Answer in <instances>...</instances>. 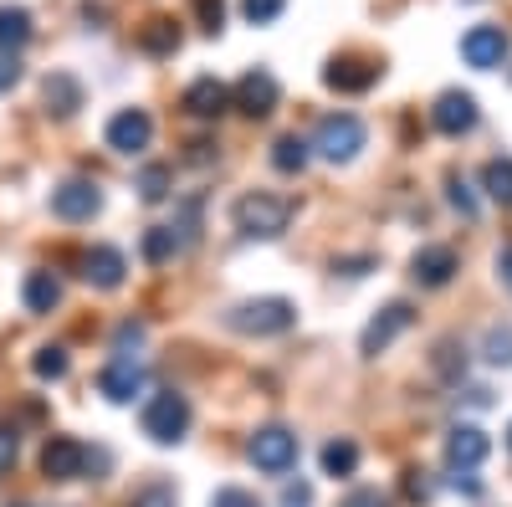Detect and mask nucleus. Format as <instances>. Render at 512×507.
Returning <instances> with one entry per match:
<instances>
[{"label":"nucleus","mask_w":512,"mask_h":507,"mask_svg":"<svg viewBox=\"0 0 512 507\" xmlns=\"http://www.w3.org/2000/svg\"><path fill=\"white\" fill-rule=\"evenodd\" d=\"M231 221H236L241 236L272 241V236H282L287 221H292V200H287V195H272V190H251V195H241V200L231 205Z\"/></svg>","instance_id":"f257e3e1"},{"label":"nucleus","mask_w":512,"mask_h":507,"mask_svg":"<svg viewBox=\"0 0 512 507\" xmlns=\"http://www.w3.org/2000/svg\"><path fill=\"white\" fill-rule=\"evenodd\" d=\"M226 323L236 333H246V338H277V333H287L297 323V308L287 298H251V303H236L226 313Z\"/></svg>","instance_id":"f03ea898"},{"label":"nucleus","mask_w":512,"mask_h":507,"mask_svg":"<svg viewBox=\"0 0 512 507\" xmlns=\"http://www.w3.org/2000/svg\"><path fill=\"white\" fill-rule=\"evenodd\" d=\"M185 431H190V400L180 390H159L144 405V436L154 446H175V441H185Z\"/></svg>","instance_id":"7ed1b4c3"},{"label":"nucleus","mask_w":512,"mask_h":507,"mask_svg":"<svg viewBox=\"0 0 512 507\" xmlns=\"http://www.w3.org/2000/svg\"><path fill=\"white\" fill-rule=\"evenodd\" d=\"M313 149L328 159V164H349L359 149H364V123L354 113H328L313 134Z\"/></svg>","instance_id":"20e7f679"},{"label":"nucleus","mask_w":512,"mask_h":507,"mask_svg":"<svg viewBox=\"0 0 512 507\" xmlns=\"http://www.w3.org/2000/svg\"><path fill=\"white\" fill-rule=\"evenodd\" d=\"M246 456H251L256 472L282 477V472H292V461H297V436L287 426H262V431L246 441Z\"/></svg>","instance_id":"39448f33"},{"label":"nucleus","mask_w":512,"mask_h":507,"mask_svg":"<svg viewBox=\"0 0 512 507\" xmlns=\"http://www.w3.org/2000/svg\"><path fill=\"white\" fill-rule=\"evenodd\" d=\"M507 52H512V41H507L502 26H472L461 36V57H466V67H477V72H497L507 62Z\"/></svg>","instance_id":"423d86ee"},{"label":"nucleus","mask_w":512,"mask_h":507,"mask_svg":"<svg viewBox=\"0 0 512 507\" xmlns=\"http://www.w3.org/2000/svg\"><path fill=\"white\" fill-rule=\"evenodd\" d=\"M88 446L72 441V436H52L47 446H41V472H47L52 482H77L82 472H88Z\"/></svg>","instance_id":"0eeeda50"},{"label":"nucleus","mask_w":512,"mask_h":507,"mask_svg":"<svg viewBox=\"0 0 512 507\" xmlns=\"http://www.w3.org/2000/svg\"><path fill=\"white\" fill-rule=\"evenodd\" d=\"M144 385H149V374H144V364H139L134 354H118V359L98 374V390H103V400H113V405H128L134 395H144Z\"/></svg>","instance_id":"6e6552de"},{"label":"nucleus","mask_w":512,"mask_h":507,"mask_svg":"<svg viewBox=\"0 0 512 507\" xmlns=\"http://www.w3.org/2000/svg\"><path fill=\"white\" fill-rule=\"evenodd\" d=\"M108 149H118V154H139V149H149V139H154V118L144 113V108H118L113 118H108Z\"/></svg>","instance_id":"1a4fd4ad"},{"label":"nucleus","mask_w":512,"mask_h":507,"mask_svg":"<svg viewBox=\"0 0 512 507\" xmlns=\"http://www.w3.org/2000/svg\"><path fill=\"white\" fill-rule=\"evenodd\" d=\"M52 210H57V221H93L103 210V190L93 180H62L52 190Z\"/></svg>","instance_id":"9d476101"},{"label":"nucleus","mask_w":512,"mask_h":507,"mask_svg":"<svg viewBox=\"0 0 512 507\" xmlns=\"http://www.w3.org/2000/svg\"><path fill=\"white\" fill-rule=\"evenodd\" d=\"M236 108L246 113V118H267L272 108H277V98H282V88H277V77L267 72V67H251L241 82H236Z\"/></svg>","instance_id":"9b49d317"},{"label":"nucleus","mask_w":512,"mask_h":507,"mask_svg":"<svg viewBox=\"0 0 512 507\" xmlns=\"http://www.w3.org/2000/svg\"><path fill=\"white\" fill-rule=\"evenodd\" d=\"M477 118H482V113H477V98H472V93H456V88H451V93H441V98H436V108H431V123H436V129H441L446 139L472 134V129H477Z\"/></svg>","instance_id":"f8f14e48"},{"label":"nucleus","mask_w":512,"mask_h":507,"mask_svg":"<svg viewBox=\"0 0 512 507\" xmlns=\"http://www.w3.org/2000/svg\"><path fill=\"white\" fill-rule=\"evenodd\" d=\"M487 451H492V441H487L482 426H451V436H446V467L451 472H477L487 461Z\"/></svg>","instance_id":"ddd939ff"},{"label":"nucleus","mask_w":512,"mask_h":507,"mask_svg":"<svg viewBox=\"0 0 512 507\" xmlns=\"http://www.w3.org/2000/svg\"><path fill=\"white\" fill-rule=\"evenodd\" d=\"M123 277H128V262H123L118 246H93V251H82V282H88V287L118 292Z\"/></svg>","instance_id":"4468645a"},{"label":"nucleus","mask_w":512,"mask_h":507,"mask_svg":"<svg viewBox=\"0 0 512 507\" xmlns=\"http://www.w3.org/2000/svg\"><path fill=\"white\" fill-rule=\"evenodd\" d=\"M410 323H415L410 303H390V308H384V313H379V318H374V323L364 328L359 349H364L369 359H374V354H384V349H390V344H395V338H400V333H405Z\"/></svg>","instance_id":"2eb2a0df"},{"label":"nucleus","mask_w":512,"mask_h":507,"mask_svg":"<svg viewBox=\"0 0 512 507\" xmlns=\"http://www.w3.org/2000/svg\"><path fill=\"white\" fill-rule=\"evenodd\" d=\"M410 277L420 287H446L456 277V251L451 246H420L410 257Z\"/></svg>","instance_id":"dca6fc26"},{"label":"nucleus","mask_w":512,"mask_h":507,"mask_svg":"<svg viewBox=\"0 0 512 507\" xmlns=\"http://www.w3.org/2000/svg\"><path fill=\"white\" fill-rule=\"evenodd\" d=\"M185 108L195 118H221L231 108V88H226V82H216V77H195L190 88H185Z\"/></svg>","instance_id":"f3484780"},{"label":"nucleus","mask_w":512,"mask_h":507,"mask_svg":"<svg viewBox=\"0 0 512 507\" xmlns=\"http://www.w3.org/2000/svg\"><path fill=\"white\" fill-rule=\"evenodd\" d=\"M374 77H379V67H369V62H333L323 72L333 93H364V88H374Z\"/></svg>","instance_id":"a211bd4d"},{"label":"nucleus","mask_w":512,"mask_h":507,"mask_svg":"<svg viewBox=\"0 0 512 507\" xmlns=\"http://www.w3.org/2000/svg\"><path fill=\"white\" fill-rule=\"evenodd\" d=\"M26 308L31 313H52L57 303H62V282H57V272H26Z\"/></svg>","instance_id":"6ab92c4d"},{"label":"nucleus","mask_w":512,"mask_h":507,"mask_svg":"<svg viewBox=\"0 0 512 507\" xmlns=\"http://www.w3.org/2000/svg\"><path fill=\"white\" fill-rule=\"evenodd\" d=\"M82 108V88H77V77H67V72H52L47 77V113H57V118H72Z\"/></svg>","instance_id":"aec40b11"},{"label":"nucleus","mask_w":512,"mask_h":507,"mask_svg":"<svg viewBox=\"0 0 512 507\" xmlns=\"http://www.w3.org/2000/svg\"><path fill=\"white\" fill-rule=\"evenodd\" d=\"M31 41V11L26 6H0V47L21 52Z\"/></svg>","instance_id":"412c9836"},{"label":"nucleus","mask_w":512,"mask_h":507,"mask_svg":"<svg viewBox=\"0 0 512 507\" xmlns=\"http://www.w3.org/2000/svg\"><path fill=\"white\" fill-rule=\"evenodd\" d=\"M308 139H297V134H282L277 144H272V164L282 169V175H303L308 169Z\"/></svg>","instance_id":"4be33fe9"},{"label":"nucleus","mask_w":512,"mask_h":507,"mask_svg":"<svg viewBox=\"0 0 512 507\" xmlns=\"http://www.w3.org/2000/svg\"><path fill=\"white\" fill-rule=\"evenodd\" d=\"M139 41H144V52H154V57H169L180 47V26L169 21V16H154L144 31H139Z\"/></svg>","instance_id":"5701e85b"},{"label":"nucleus","mask_w":512,"mask_h":507,"mask_svg":"<svg viewBox=\"0 0 512 507\" xmlns=\"http://www.w3.org/2000/svg\"><path fill=\"white\" fill-rule=\"evenodd\" d=\"M354 467H359V446H354V441L338 436V441L323 446V472H328V477H354Z\"/></svg>","instance_id":"b1692460"},{"label":"nucleus","mask_w":512,"mask_h":507,"mask_svg":"<svg viewBox=\"0 0 512 507\" xmlns=\"http://www.w3.org/2000/svg\"><path fill=\"white\" fill-rule=\"evenodd\" d=\"M185 251V241L175 236V226H149L144 231V257L149 262H169V257H180Z\"/></svg>","instance_id":"393cba45"},{"label":"nucleus","mask_w":512,"mask_h":507,"mask_svg":"<svg viewBox=\"0 0 512 507\" xmlns=\"http://www.w3.org/2000/svg\"><path fill=\"white\" fill-rule=\"evenodd\" d=\"M482 190H487L497 205L512 210V159H492V164L482 169Z\"/></svg>","instance_id":"a878e982"},{"label":"nucleus","mask_w":512,"mask_h":507,"mask_svg":"<svg viewBox=\"0 0 512 507\" xmlns=\"http://www.w3.org/2000/svg\"><path fill=\"white\" fill-rule=\"evenodd\" d=\"M67 364H72V359H67V349H62V344H41V349H36V359H31L36 379H62V374H67Z\"/></svg>","instance_id":"bb28decb"},{"label":"nucleus","mask_w":512,"mask_h":507,"mask_svg":"<svg viewBox=\"0 0 512 507\" xmlns=\"http://www.w3.org/2000/svg\"><path fill=\"white\" fill-rule=\"evenodd\" d=\"M139 195H144L149 205H159V200L169 195V169H164V164H149L144 175H139Z\"/></svg>","instance_id":"cd10ccee"},{"label":"nucleus","mask_w":512,"mask_h":507,"mask_svg":"<svg viewBox=\"0 0 512 507\" xmlns=\"http://www.w3.org/2000/svg\"><path fill=\"white\" fill-rule=\"evenodd\" d=\"M482 354H487V364H512V323L507 328H487Z\"/></svg>","instance_id":"c85d7f7f"},{"label":"nucleus","mask_w":512,"mask_h":507,"mask_svg":"<svg viewBox=\"0 0 512 507\" xmlns=\"http://www.w3.org/2000/svg\"><path fill=\"white\" fill-rule=\"evenodd\" d=\"M282 6H287V0H241V16H246L251 26H267V21L282 16Z\"/></svg>","instance_id":"c756f323"},{"label":"nucleus","mask_w":512,"mask_h":507,"mask_svg":"<svg viewBox=\"0 0 512 507\" xmlns=\"http://www.w3.org/2000/svg\"><path fill=\"white\" fill-rule=\"evenodd\" d=\"M190 6H195V16H200V26H205L210 36L226 26V0H190Z\"/></svg>","instance_id":"7c9ffc66"},{"label":"nucleus","mask_w":512,"mask_h":507,"mask_svg":"<svg viewBox=\"0 0 512 507\" xmlns=\"http://www.w3.org/2000/svg\"><path fill=\"white\" fill-rule=\"evenodd\" d=\"M128 507H180V497H175V487H164V482H154V487H144Z\"/></svg>","instance_id":"2f4dec72"},{"label":"nucleus","mask_w":512,"mask_h":507,"mask_svg":"<svg viewBox=\"0 0 512 507\" xmlns=\"http://www.w3.org/2000/svg\"><path fill=\"white\" fill-rule=\"evenodd\" d=\"M446 200H451V205L461 210L466 221L477 216V200H472V190H466V180H461V175H451V180H446Z\"/></svg>","instance_id":"473e14b6"},{"label":"nucleus","mask_w":512,"mask_h":507,"mask_svg":"<svg viewBox=\"0 0 512 507\" xmlns=\"http://www.w3.org/2000/svg\"><path fill=\"white\" fill-rule=\"evenodd\" d=\"M16 82H21V57L0 47V93H11Z\"/></svg>","instance_id":"72a5a7b5"},{"label":"nucleus","mask_w":512,"mask_h":507,"mask_svg":"<svg viewBox=\"0 0 512 507\" xmlns=\"http://www.w3.org/2000/svg\"><path fill=\"white\" fill-rule=\"evenodd\" d=\"M344 507H390V497H384L379 487H359V492L344 497Z\"/></svg>","instance_id":"f704fd0d"},{"label":"nucleus","mask_w":512,"mask_h":507,"mask_svg":"<svg viewBox=\"0 0 512 507\" xmlns=\"http://www.w3.org/2000/svg\"><path fill=\"white\" fill-rule=\"evenodd\" d=\"M210 507H256V502H251V492H241V487H221Z\"/></svg>","instance_id":"c9c22d12"},{"label":"nucleus","mask_w":512,"mask_h":507,"mask_svg":"<svg viewBox=\"0 0 512 507\" xmlns=\"http://www.w3.org/2000/svg\"><path fill=\"white\" fill-rule=\"evenodd\" d=\"M308 502H313V487H303V482L282 487V507H308Z\"/></svg>","instance_id":"e433bc0d"},{"label":"nucleus","mask_w":512,"mask_h":507,"mask_svg":"<svg viewBox=\"0 0 512 507\" xmlns=\"http://www.w3.org/2000/svg\"><path fill=\"white\" fill-rule=\"evenodd\" d=\"M405 497L410 502H431V482H425V472H410L405 477Z\"/></svg>","instance_id":"4c0bfd02"},{"label":"nucleus","mask_w":512,"mask_h":507,"mask_svg":"<svg viewBox=\"0 0 512 507\" xmlns=\"http://www.w3.org/2000/svg\"><path fill=\"white\" fill-rule=\"evenodd\" d=\"M16 467V431H0V472Z\"/></svg>","instance_id":"58836bf2"},{"label":"nucleus","mask_w":512,"mask_h":507,"mask_svg":"<svg viewBox=\"0 0 512 507\" xmlns=\"http://www.w3.org/2000/svg\"><path fill=\"white\" fill-rule=\"evenodd\" d=\"M451 487H456V492H466V497H482V482H477L472 472H456V477H451Z\"/></svg>","instance_id":"ea45409f"},{"label":"nucleus","mask_w":512,"mask_h":507,"mask_svg":"<svg viewBox=\"0 0 512 507\" xmlns=\"http://www.w3.org/2000/svg\"><path fill=\"white\" fill-rule=\"evenodd\" d=\"M497 277H502V287H512V241L497 251Z\"/></svg>","instance_id":"a19ab883"},{"label":"nucleus","mask_w":512,"mask_h":507,"mask_svg":"<svg viewBox=\"0 0 512 507\" xmlns=\"http://www.w3.org/2000/svg\"><path fill=\"white\" fill-rule=\"evenodd\" d=\"M507 451H512V426H507Z\"/></svg>","instance_id":"79ce46f5"}]
</instances>
